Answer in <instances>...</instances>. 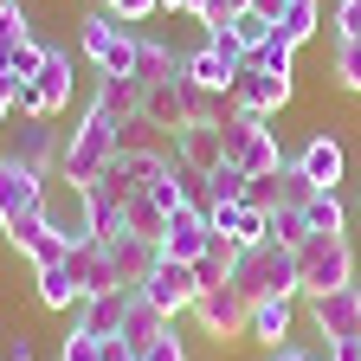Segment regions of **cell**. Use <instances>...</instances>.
Here are the masks:
<instances>
[{
  "mask_svg": "<svg viewBox=\"0 0 361 361\" xmlns=\"http://www.w3.org/2000/svg\"><path fill=\"white\" fill-rule=\"evenodd\" d=\"M116 116L104 110V104H84V116L71 123V135L59 142V174L71 180V188H90L110 161H116Z\"/></svg>",
  "mask_w": 361,
  "mask_h": 361,
  "instance_id": "6da1fadb",
  "label": "cell"
},
{
  "mask_svg": "<svg viewBox=\"0 0 361 361\" xmlns=\"http://www.w3.org/2000/svg\"><path fill=\"white\" fill-rule=\"evenodd\" d=\"M355 284V245L348 233H310L297 245V297H329V290H348Z\"/></svg>",
  "mask_w": 361,
  "mask_h": 361,
  "instance_id": "7a4b0ae2",
  "label": "cell"
},
{
  "mask_svg": "<svg viewBox=\"0 0 361 361\" xmlns=\"http://www.w3.org/2000/svg\"><path fill=\"white\" fill-rule=\"evenodd\" d=\"M233 284H239L252 303H264V297H297V252H290V245H278V239L239 245Z\"/></svg>",
  "mask_w": 361,
  "mask_h": 361,
  "instance_id": "3957f363",
  "label": "cell"
},
{
  "mask_svg": "<svg viewBox=\"0 0 361 361\" xmlns=\"http://www.w3.org/2000/svg\"><path fill=\"white\" fill-rule=\"evenodd\" d=\"M78 52L97 65L104 78H135V32H129L110 7H97V13L78 20Z\"/></svg>",
  "mask_w": 361,
  "mask_h": 361,
  "instance_id": "277c9868",
  "label": "cell"
},
{
  "mask_svg": "<svg viewBox=\"0 0 361 361\" xmlns=\"http://www.w3.org/2000/svg\"><path fill=\"white\" fill-rule=\"evenodd\" d=\"M219 129H226V161L245 168V174H278V168L290 161V155L278 149V129H271L264 116H239V110H233Z\"/></svg>",
  "mask_w": 361,
  "mask_h": 361,
  "instance_id": "5b68a950",
  "label": "cell"
},
{
  "mask_svg": "<svg viewBox=\"0 0 361 361\" xmlns=\"http://www.w3.org/2000/svg\"><path fill=\"white\" fill-rule=\"evenodd\" d=\"M188 316L200 323V336H213V342H239V336L252 329V297H245L239 284H213V290L194 297Z\"/></svg>",
  "mask_w": 361,
  "mask_h": 361,
  "instance_id": "8992f818",
  "label": "cell"
},
{
  "mask_svg": "<svg viewBox=\"0 0 361 361\" xmlns=\"http://www.w3.org/2000/svg\"><path fill=\"white\" fill-rule=\"evenodd\" d=\"M39 207H45V174L26 168L20 155H0V233L20 226L26 213H39Z\"/></svg>",
  "mask_w": 361,
  "mask_h": 361,
  "instance_id": "52a82bcc",
  "label": "cell"
},
{
  "mask_svg": "<svg viewBox=\"0 0 361 361\" xmlns=\"http://www.w3.org/2000/svg\"><path fill=\"white\" fill-rule=\"evenodd\" d=\"M135 290H142L161 316H188L194 297H200V278H194V264H180V258H155V271H149Z\"/></svg>",
  "mask_w": 361,
  "mask_h": 361,
  "instance_id": "ba28073f",
  "label": "cell"
},
{
  "mask_svg": "<svg viewBox=\"0 0 361 361\" xmlns=\"http://www.w3.org/2000/svg\"><path fill=\"white\" fill-rule=\"evenodd\" d=\"M284 104H290V78L258 71V65L245 59V65H239V78H233V110H239V116H264V123H271Z\"/></svg>",
  "mask_w": 361,
  "mask_h": 361,
  "instance_id": "9c48e42d",
  "label": "cell"
},
{
  "mask_svg": "<svg viewBox=\"0 0 361 361\" xmlns=\"http://www.w3.org/2000/svg\"><path fill=\"white\" fill-rule=\"evenodd\" d=\"M7 239H13V252H20L32 271H45V264H65V252H71V239L59 233L52 219H45V207H39V213H26L20 226H7Z\"/></svg>",
  "mask_w": 361,
  "mask_h": 361,
  "instance_id": "30bf717a",
  "label": "cell"
},
{
  "mask_svg": "<svg viewBox=\"0 0 361 361\" xmlns=\"http://www.w3.org/2000/svg\"><path fill=\"white\" fill-rule=\"evenodd\" d=\"M310 323L323 342H355L361 336V284L329 290V297H310Z\"/></svg>",
  "mask_w": 361,
  "mask_h": 361,
  "instance_id": "8fae6325",
  "label": "cell"
},
{
  "mask_svg": "<svg viewBox=\"0 0 361 361\" xmlns=\"http://www.w3.org/2000/svg\"><path fill=\"white\" fill-rule=\"evenodd\" d=\"M65 271H71V284H78V297H84V303H90V297H104V290H123L104 239H84V245H71V252H65Z\"/></svg>",
  "mask_w": 361,
  "mask_h": 361,
  "instance_id": "7c38bea8",
  "label": "cell"
},
{
  "mask_svg": "<svg viewBox=\"0 0 361 361\" xmlns=\"http://www.w3.org/2000/svg\"><path fill=\"white\" fill-rule=\"evenodd\" d=\"M65 104H71V52L65 45H45V65H39V78H32V116H65Z\"/></svg>",
  "mask_w": 361,
  "mask_h": 361,
  "instance_id": "4fadbf2b",
  "label": "cell"
},
{
  "mask_svg": "<svg viewBox=\"0 0 361 361\" xmlns=\"http://www.w3.org/2000/svg\"><path fill=\"white\" fill-rule=\"evenodd\" d=\"M174 161L188 168V174H213L226 161V129L219 123H188V129H174Z\"/></svg>",
  "mask_w": 361,
  "mask_h": 361,
  "instance_id": "5bb4252c",
  "label": "cell"
},
{
  "mask_svg": "<svg viewBox=\"0 0 361 361\" xmlns=\"http://www.w3.org/2000/svg\"><path fill=\"white\" fill-rule=\"evenodd\" d=\"M45 219H52L71 245L97 239V219H90V194H84V188H71V180H65L59 194H45Z\"/></svg>",
  "mask_w": 361,
  "mask_h": 361,
  "instance_id": "9a60e30c",
  "label": "cell"
},
{
  "mask_svg": "<svg viewBox=\"0 0 361 361\" xmlns=\"http://www.w3.org/2000/svg\"><path fill=\"white\" fill-rule=\"evenodd\" d=\"M174 78H188V52H174L155 32H135V84H174Z\"/></svg>",
  "mask_w": 361,
  "mask_h": 361,
  "instance_id": "2e32d148",
  "label": "cell"
},
{
  "mask_svg": "<svg viewBox=\"0 0 361 361\" xmlns=\"http://www.w3.org/2000/svg\"><path fill=\"white\" fill-rule=\"evenodd\" d=\"M290 161L316 180V188H342V174H348V155H342V142H336L329 129H316V135H310V142H303Z\"/></svg>",
  "mask_w": 361,
  "mask_h": 361,
  "instance_id": "e0dca14e",
  "label": "cell"
},
{
  "mask_svg": "<svg viewBox=\"0 0 361 361\" xmlns=\"http://www.w3.org/2000/svg\"><path fill=\"white\" fill-rule=\"evenodd\" d=\"M213 239V226H207V207H180L168 219V233H161V258H180V264H194Z\"/></svg>",
  "mask_w": 361,
  "mask_h": 361,
  "instance_id": "ac0fdd59",
  "label": "cell"
},
{
  "mask_svg": "<svg viewBox=\"0 0 361 361\" xmlns=\"http://www.w3.org/2000/svg\"><path fill=\"white\" fill-rule=\"evenodd\" d=\"M110 245V264H116V284L123 290H135L155 271V258H161V245H149V239H135V233H116V239H104Z\"/></svg>",
  "mask_w": 361,
  "mask_h": 361,
  "instance_id": "d6986e66",
  "label": "cell"
},
{
  "mask_svg": "<svg viewBox=\"0 0 361 361\" xmlns=\"http://www.w3.org/2000/svg\"><path fill=\"white\" fill-rule=\"evenodd\" d=\"M290 323H297V297H264V303H252V342H264V348H284L290 342Z\"/></svg>",
  "mask_w": 361,
  "mask_h": 361,
  "instance_id": "ffe728a7",
  "label": "cell"
},
{
  "mask_svg": "<svg viewBox=\"0 0 361 361\" xmlns=\"http://www.w3.org/2000/svg\"><path fill=\"white\" fill-rule=\"evenodd\" d=\"M13 155L26 161V168H59V135H52V123L45 116H20V135H13Z\"/></svg>",
  "mask_w": 361,
  "mask_h": 361,
  "instance_id": "44dd1931",
  "label": "cell"
},
{
  "mask_svg": "<svg viewBox=\"0 0 361 361\" xmlns=\"http://www.w3.org/2000/svg\"><path fill=\"white\" fill-rule=\"evenodd\" d=\"M129 303H135V290H104V297L78 303V310H84L78 323H84L90 336H123V323H129Z\"/></svg>",
  "mask_w": 361,
  "mask_h": 361,
  "instance_id": "7402d4cb",
  "label": "cell"
},
{
  "mask_svg": "<svg viewBox=\"0 0 361 361\" xmlns=\"http://www.w3.org/2000/svg\"><path fill=\"white\" fill-rule=\"evenodd\" d=\"M233 264H239V239L213 233V239H207V252L194 258V278H200V290H213V284H233Z\"/></svg>",
  "mask_w": 361,
  "mask_h": 361,
  "instance_id": "603a6c76",
  "label": "cell"
},
{
  "mask_svg": "<svg viewBox=\"0 0 361 361\" xmlns=\"http://www.w3.org/2000/svg\"><path fill=\"white\" fill-rule=\"evenodd\" d=\"M142 116L155 123V129H188V110H180V78L174 84H142Z\"/></svg>",
  "mask_w": 361,
  "mask_h": 361,
  "instance_id": "cb8c5ba5",
  "label": "cell"
},
{
  "mask_svg": "<svg viewBox=\"0 0 361 361\" xmlns=\"http://www.w3.org/2000/svg\"><path fill=\"white\" fill-rule=\"evenodd\" d=\"M180 110H188V123H226L233 116V90H207L194 78H180Z\"/></svg>",
  "mask_w": 361,
  "mask_h": 361,
  "instance_id": "d4e9b609",
  "label": "cell"
},
{
  "mask_svg": "<svg viewBox=\"0 0 361 361\" xmlns=\"http://www.w3.org/2000/svg\"><path fill=\"white\" fill-rule=\"evenodd\" d=\"M303 226H310V233H348V200H342V188H316L303 200Z\"/></svg>",
  "mask_w": 361,
  "mask_h": 361,
  "instance_id": "484cf974",
  "label": "cell"
},
{
  "mask_svg": "<svg viewBox=\"0 0 361 361\" xmlns=\"http://www.w3.org/2000/svg\"><path fill=\"white\" fill-rule=\"evenodd\" d=\"M90 104H104L116 123H129V116H142V84H135V78H104V71H97V97H90Z\"/></svg>",
  "mask_w": 361,
  "mask_h": 361,
  "instance_id": "4316f807",
  "label": "cell"
},
{
  "mask_svg": "<svg viewBox=\"0 0 361 361\" xmlns=\"http://www.w3.org/2000/svg\"><path fill=\"white\" fill-rule=\"evenodd\" d=\"M168 323H174V316H161V310H155L142 290H135V303H129V323H123V342H129L135 355H142V348H149V342H155Z\"/></svg>",
  "mask_w": 361,
  "mask_h": 361,
  "instance_id": "83f0119b",
  "label": "cell"
},
{
  "mask_svg": "<svg viewBox=\"0 0 361 361\" xmlns=\"http://www.w3.org/2000/svg\"><path fill=\"white\" fill-rule=\"evenodd\" d=\"M123 233H135V239L161 245V233H168V213H161L149 194H129V200H123Z\"/></svg>",
  "mask_w": 361,
  "mask_h": 361,
  "instance_id": "f1b7e54d",
  "label": "cell"
},
{
  "mask_svg": "<svg viewBox=\"0 0 361 361\" xmlns=\"http://www.w3.org/2000/svg\"><path fill=\"white\" fill-rule=\"evenodd\" d=\"M323 32V0H303V7H284V20H278V39H290L297 52Z\"/></svg>",
  "mask_w": 361,
  "mask_h": 361,
  "instance_id": "f546056e",
  "label": "cell"
},
{
  "mask_svg": "<svg viewBox=\"0 0 361 361\" xmlns=\"http://www.w3.org/2000/svg\"><path fill=\"white\" fill-rule=\"evenodd\" d=\"M226 32H233V39H239V52L252 59V52H258V45H264L271 32H278V20H264L258 7H239L233 20H226Z\"/></svg>",
  "mask_w": 361,
  "mask_h": 361,
  "instance_id": "4dcf8cb0",
  "label": "cell"
},
{
  "mask_svg": "<svg viewBox=\"0 0 361 361\" xmlns=\"http://www.w3.org/2000/svg\"><path fill=\"white\" fill-rule=\"evenodd\" d=\"M39 303H45V310H71V303H84L65 264H45V271H39Z\"/></svg>",
  "mask_w": 361,
  "mask_h": 361,
  "instance_id": "1f68e13d",
  "label": "cell"
},
{
  "mask_svg": "<svg viewBox=\"0 0 361 361\" xmlns=\"http://www.w3.org/2000/svg\"><path fill=\"white\" fill-rule=\"evenodd\" d=\"M245 168H233V161H219L213 174H207V207H226V200H245Z\"/></svg>",
  "mask_w": 361,
  "mask_h": 361,
  "instance_id": "d6a6232c",
  "label": "cell"
},
{
  "mask_svg": "<svg viewBox=\"0 0 361 361\" xmlns=\"http://www.w3.org/2000/svg\"><path fill=\"white\" fill-rule=\"evenodd\" d=\"M20 39H32V26H26V7L20 0H0V71H7V52Z\"/></svg>",
  "mask_w": 361,
  "mask_h": 361,
  "instance_id": "836d02e7",
  "label": "cell"
},
{
  "mask_svg": "<svg viewBox=\"0 0 361 361\" xmlns=\"http://www.w3.org/2000/svg\"><path fill=\"white\" fill-rule=\"evenodd\" d=\"M252 65H258V71H278V78H290V71H297V45L271 32V39L258 45V52H252Z\"/></svg>",
  "mask_w": 361,
  "mask_h": 361,
  "instance_id": "e575fe53",
  "label": "cell"
},
{
  "mask_svg": "<svg viewBox=\"0 0 361 361\" xmlns=\"http://www.w3.org/2000/svg\"><path fill=\"white\" fill-rule=\"evenodd\" d=\"M39 65H45V45H39V39H20L13 52H7V78H13V84H32Z\"/></svg>",
  "mask_w": 361,
  "mask_h": 361,
  "instance_id": "d590c367",
  "label": "cell"
},
{
  "mask_svg": "<svg viewBox=\"0 0 361 361\" xmlns=\"http://www.w3.org/2000/svg\"><path fill=\"white\" fill-rule=\"evenodd\" d=\"M271 239L297 252V245L310 239V226H303V207H271Z\"/></svg>",
  "mask_w": 361,
  "mask_h": 361,
  "instance_id": "8d00e7d4",
  "label": "cell"
},
{
  "mask_svg": "<svg viewBox=\"0 0 361 361\" xmlns=\"http://www.w3.org/2000/svg\"><path fill=\"white\" fill-rule=\"evenodd\" d=\"M336 84L361 97V39H336Z\"/></svg>",
  "mask_w": 361,
  "mask_h": 361,
  "instance_id": "74e56055",
  "label": "cell"
},
{
  "mask_svg": "<svg viewBox=\"0 0 361 361\" xmlns=\"http://www.w3.org/2000/svg\"><path fill=\"white\" fill-rule=\"evenodd\" d=\"M59 361H104V336H90L84 323H71V336H65Z\"/></svg>",
  "mask_w": 361,
  "mask_h": 361,
  "instance_id": "f35d334b",
  "label": "cell"
},
{
  "mask_svg": "<svg viewBox=\"0 0 361 361\" xmlns=\"http://www.w3.org/2000/svg\"><path fill=\"white\" fill-rule=\"evenodd\" d=\"M135 361H188V342H180V329L168 323V329H161V336H155L142 355H135Z\"/></svg>",
  "mask_w": 361,
  "mask_h": 361,
  "instance_id": "ab89813d",
  "label": "cell"
},
{
  "mask_svg": "<svg viewBox=\"0 0 361 361\" xmlns=\"http://www.w3.org/2000/svg\"><path fill=\"white\" fill-rule=\"evenodd\" d=\"M104 7H110L123 26H142V20H155V13H161V0H104Z\"/></svg>",
  "mask_w": 361,
  "mask_h": 361,
  "instance_id": "60d3db41",
  "label": "cell"
},
{
  "mask_svg": "<svg viewBox=\"0 0 361 361\" xmlns=\"http://www.w3.org/2000/svg\"><path fill=\"white\" fill-rule=\"evenodd\" d=\"M245 207H264V213L278 207V174H252L245 180Z\"/></svg>",
  "mask_w": 361,
  "mask_h": 361,
  "instance_id": "b9f144b4",
  "label": "cell"
},
{
  "mask_svg": "<svg viewBox=\"0 0 361 361\" xmlns=\"http://www.w3.org/2000/svg\"><path fill=\"white\" fill-rule=\"evenodd\" d=\"M239 7H252V0H200V13H194V20H200V26H226Z\"/></svg>",
  "mask_w": 361,
  "mask_h": 361,
  "instance_id": "7bdbcfd3",
  "label": "cell"
},
{
  "mask_svg": "<svg viewBox=\"0 0 361 361\" xmlns=\"http://www.w3.org/2000/svg\"><path fill=\"white\" fill-rule=\"evenodd\" d=\"M336 39H361V0H336Z\"/></svg>",
  "mask_w": 361,
  "mask_h": 361,
  "instance_id": "ee69618b",
  "label": "cell"
},
{
  "mask_svg": "<svg viewBox=\"0 0 361 361\" xmlns=\"http://www.w3.org/2000/svg\"><path fill=\"white\" fill-rule=\"evenodd\" d=\"M271 361H323L316 348H297V342H284V348H271Z\"/></svg>",
  "mask_w": 361,
  "mask_h": 361,
  "instance_id": "f6af8a7d",
  "label": "cell"
},
{
  "mask_svg": "<svg viewBox=\"0 0 361 361\" xmlns=\"http://www.w3.org/2000/svg\"><path fill=\"white\" fill-rule=\"evenodd\" d=\"M7 116H13V78L0 71V129H7Z\"/></svg>",
  "mask_w": 361,
  "mask_h": 361,
  "instance_id": "bcb514c9",
  "label": "cell"
},
{
  "mask_svg": "<svg viewBox=\"0 0 361 361\" xmlns=\"http://www.w3.org/2000/svg\"><path fill=\"white\" fill-rule=\"evenodd\" d=\"M252 7H258L264 20H284V7H290V0H252Z\"/></svg>",
  "mask_w": 361,
  "mask_h": 361,
  "instance_id": "7dc6e473",
  "label": "cell"
},
{
  "mask_svg": "<svg viewBox=\"0 0 361 361\" xmlns=\"http://www.w3.org/2000/svg\"><path fill=\"white\" fill-rule=\"evenodd\" d=\"M7 361H32V342H26V336H13V342H7Z\"/></svg>",
  "mask_w": 361,
  "mask_h": 361,
  "instance_id": "c3c4849f",
  "label": "cell"
},
{
  "mask_svg": "<svg viewBox=\"0 0 361 361\" xmlns=\"http://www.w3.org/2000/svg\"><path fill=\"white\" fill-rule=\"evenodd\" d=\"M161 13H200V0H161Z\"/></svg>",
  "mask_w": 361,
  "mask_h": 361,
  "instance_id": "681fc988",
  "label": "cell"
},
{
  "mask_svg": "<svg viewBox=\"0 0 361 361\" xmlns=\"http://www.w3.org/2000/svg\"><path fill=\"white\" fill-rule=\"evenodd\" d=\"M290 7H303V0H290Z\"/></svg>",
  "mask_w": 361,
  "mask_h": 361,
  "instance_id": "f907efd6",
  "label": "cell"
}]
</instances>
